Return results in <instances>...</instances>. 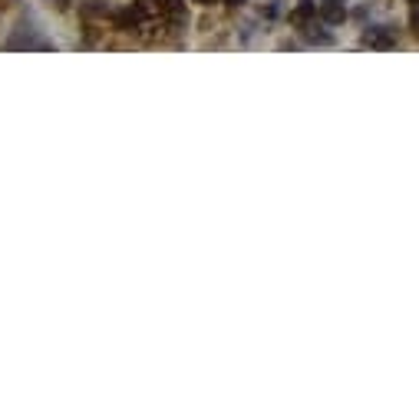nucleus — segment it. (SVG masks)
I'll return each mask as SVG.
<instances>
[{"instance_id":"nucleus-6","label":"nucleus","mask_w":419,"mask_h":419,"mask_svg":"<svg viewBox=\"0 0 419 419\" xmlns=\"http://www.w3.org/2000/svg\"><path fill=\"white\" fill-rule=\"evenodd\" d=\"M225 3H228V7H234V3H241V0H225Z\"/></svg>"},{"instance_id":"nucleus-1","label":"nucleus","mask_w":419,"mask_h":419,"mask_svg":"<svg viewBox=\"0 0 419 419\" xmlns=\"http://www.w3.org/2000/svg\"><path fill=\"white\" fill-rule=\"evenodd\" d=\"M149 14H152V3H149V0H139V3H133V7L119 10L113 20H116L119 30H139V27L149 20Z\"/></svg>"},{"instance_id":"nucleus-4","label":"nucleus","mask_w":419,"mask_h":419,"mask_svg":"<svg viewBox=\"0 0 419 419\" xmlns=\"http://www.w3.org/2000/svg\"><path fill=\"white\" fill-rule=\"evenodd\" d=\"M317 14V7L310 3V0H301V7H297V14H294V20H307V17H314Z\"/></svg>"},{"instance_id":"nucleus-8","label":"nucleus","mask_w":419,"mask_h":419,"mask_svg":"<svg viewBox=\"0 0 419 419\" xmlns=\"http://www.w3.org/2000/svg\"><path fill=\"white\" fill-rule=\"evenodd\" d=\"M409 3H419V0H409Z\"/></svg>"},{"instance_id":"nucleus-7","label":"nucleus","mask_w":419,"mask_h":419,"mask_svg":"<svg viewBox=\"0 0 419 419\" xmlns=\"http://www.w3.org/2000/svg\"><path fill=\"white\" fill-rule=\"evenodd\" d=\"M195 3H211V0H195Z\"/></svg>"},{"instance_id":"nucleus-5","label":"nucleus","mask_w":419,"mask_h":419,"mask_svg":"<svg viewBox=\"0 0 419 419\" xmlns=\"http://www.w3.org/2000/svg\"><path fill=\"white\" fill-rule=\"evenodd\" d=\"M413 30L419 33V10H413Z\"/></svg>"},{"instance_id":"nucleus-3","label":"nucleus","mask_w":419,"mask_h":419,"mask_svg":"<svg viewBox=\"0 0 419 419\" xmlns=\"http://www.w3.org/2000/svg\"><path fill=\"white\" fill-rule=\"evenodd\" d=\"M343 14H347V10H343V0H324V3H321V17H324L327 23H340Z\"/></svg>"},{"instance_id":"nucleus-2","label":"nucleus","mask_w":419,"mask_h":419,"mask_svg":"<svg viewBox=\"0 0 419 419\" xmlns=\"http://www.w3.org/2000/svg\"><path fill=\"white\" fill-rule=\"evenodd\" d=\"M363 43H366V46H377V50H390V46H393V37H390V30L373 27V30L363 33Z\"/></svg>"}]
</instances>
